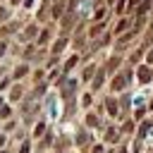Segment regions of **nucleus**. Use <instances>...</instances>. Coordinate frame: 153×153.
<instances>
[{
	"mask_svg": "<svg viewBox=\"0 0 153 153\" xmlns=\"http://www.w3.org/2000/svg\"><path fill=\"white\" fill-rule=\"evenodd\" d=\"M131 29H134V17L124 14V17H117V19H115L112 33H115V36H122V33H127V31H131Z\"/></svg>",
	"mask_w": 153,
	"mask_h": 153,
	"instance_id": "obj_1",
	"label": "nucleus"
},
{
	"mask_svg": "<svg viewBox=\"0 0 153 153\" xmlns=\"http://www.w3.org/2000/svg\"><path fill=\"white\" fill-rule=\"evenodd\" d=\"M136 79H139V84H148V81L153 79V72H151V67H148V65H141V67L136 69Z\"/></svg>",
	"mask_w": 153,
	"mask_h": 153,
	"instance_id": "obj_2",
	"label": "nucleus"
},
{
	"mask_svg": "<svg viewBox=\"0 0 153 153\" xmlns=\"http://www.w3.org/2000/svg\"><path fill=\"white\" fill-rule=\"evenodd\" d=\"M151 127H153V122H151V120H143V122L139 124V134H136V136H139V139H146L148 131H151Z\"/></svg>",
	"mask_w": 153,
	"mask_h": 153,
	"instance_id": "obj_3",
	"label": "nucleus"
},
{
	"mask_svg": "<svg viewBox=\"0 0 153 153\" xmlns=\"http://www.w3.org/2000/svg\"><path fill=\"white\" fill-rule=\"evenodd\" d=\"M146 65H153V48L146 53Z\"/></svg>",
	"mask_w": 153,
	"mask_h": 153,
	"instance_id": "obj_4",
	"label": "nucleus"
},
{
	"mask_svg": "<svg viewBox=\"0 0 153 153\" xmlns=\"http://www.w3.org/2000/svg\"><path fill=\"white\" fill-rule=\"evenodd\" d=\"M120 153H127V151H120Z\"/></svg>",
	"mask_w": 153,
	"mask_h": 153,
	"instance_id": "obj_5",
	"label": "nucleus"
}]
</instances>
